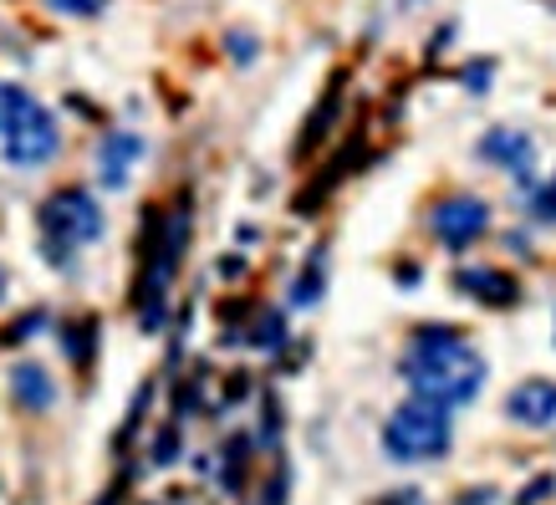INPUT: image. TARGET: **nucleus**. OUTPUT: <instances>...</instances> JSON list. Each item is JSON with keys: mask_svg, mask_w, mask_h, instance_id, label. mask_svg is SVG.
<instances>
[{"mask_svg": "<svg viewBox=\"0 0 556 505\" xmlns=\"http://www.w3.org/2000/svg\"><path fill=\"white\" fill-rule=\"evenodd\" d=\"M404 378L414 388V399L434 408H459L475 404L485 388V357L475 353V342L459 327H419L404 353Z\"/></svg>", "mask_w": 556, "mask_h": 505, "instance_id": "f257e3e1", "label": "nucleus"}, {"mask_svg": "<svg viewBox=\"0 0 556 505\" xmlns=\"http://www.w3.org/2000/svg\"><path fill=\"white\" fill-rule=\"evenodd\" d=\"M450 444H455L450 408H434V404H424V399H408V404L383 424V450H388V459H399V465H429V459L450 455Z\"/></svg>", "mask_w": 556, "mask_h": 505, "instance_id": "f03ea898", "label": "nucleus"}, {"mask_svg": "<svg viewBox=\"0 0 556 505\" xmlns=\"http://www.w3.org/2000/svg\"><path fill=\"white\" fill-rule=\"evenodd\" d=\"M102 204L92 200V189L67 185L56 189L47 204H41V245H47L51 261H67L72 251H83L102 236Z\"/></svg>", "mask_w": 556, "mask_h": 505, "instance_id": "7ed1b4c3", "label": "nucleus"}, {"mask_svg": "<svg viewBox=\"0 0 556 505\" xmlns=\"http://www.w3.org/2000/svg\"><path fill=\"white\" fill-rule=\"evenodd\" d=\"M5 159L16 168H36L47 164V159H56V149H62V128H56V118H51L47 108L36 98H26V108L16 113V123L5 128Z\"/></svg>", "mask_w": 556, "mask_h": 505, "instance_id": "20e7f679", "label": "nucleus"}, {"mask_svg": "<svg viewBox=\"0 0 556 505\" xmlns=\"http://www.w3.org/2000/svg\"><path fill=\"white\" fill-rule=\"evenodd\" d=\"M429 225H434V236L450 251H470L475 240H485V230H490V204L480 194H450V200L434 204Z\"/></svg>", "mask_w": 556, "mask_h": 505, "instance_id": "39448f33", "label": "nucleus"}, {"mask_svg": "<svg viewBox=\"0 0 556 505\" xmlns=\"http://www.w3.org/2000/svg\"><path fill=\"white\" fill-rule=\"evenodd\" d=\"M506 414L526 429H552L556 424V383L552 378H526L521 388H510Z\"/></svg>", "mask_w": 556, "mask_h": 505, "instance_id": "423d86ee", "label": "nucleus"}, {"mask_svg": "<svg viewBox=\"0 0 556 505\" xmlns=\"http://www.w3.org/2000/svg\"><path fill=\"white\" fill-rule=\"evenodd\" d=\"M455 287L470 291L475 302H485V306H516L521 302V281H516L510 270H495V266H459Z\"/></svg>", "mask_w": 556, "mask_h": 505, "instance_id": "0eeeda50", "label": "nucleus"}, {"mask_svg": "<svg viewBox=\"0 0 556 505\" xmlns=\"http://www.w3.org/2000/svg\"><path fill=\"white\" fill-rule=\"evenodd\" d=\"M480 153H485L490 164H501L506 174H516V179H531V164H536V143L526 134H516V128H495V134H485V143H480Z\"/></svg>", "mask_w": 556, "mask_h": 505, "instance_id": "6e6552de", "label": "nucleus"}, {"mask_svg": "<svg viewBox=\"0 0 556 505\" xmlns=\"http://www.w3.org/2000/svg\"><path fill=\"white\" fill-rule=\"evenodd\" d=\"M138 153H143V138H138V134H108V138H102V149H98L102 185H108V189L128 185V168L138 164Z\"/></svg>", "mask_w": 556, "mask_h": 505, "instance_id": "1a4fd4ad", "label": "nucleus"}, {"mask_svg": "<svg viewBox=\"0 0 556 505\" xmlns=\"http://www.w3.org/2000/svg\"><path fill=\"white\" fill-rule=\"evenodd\" d=\"M11 393H16L21 408H51L56 404V383H51V373L41 363H21L11 373Z\"/></svg>", "mask_w": 556, "mask_h": 505, "instance_id": "9d476101", "label": "nucleus"}, {"mask_svg": "<svg viewBox=\"0 0 556 505\" xmlns=\"http://www.w3.org/2000/svg\"><path fill=\"white\" fill-rule=\"evenodd\" d=\"M321 281H327V251H312L306 270L296 276V287H291V302H296V306H312L321 296Z\"/></svg>", "mask_w": 556, "mask_h": 505, "instance_id": "9b49d317", "label": "nucleus"}, {"mask_svg": "<svg viewBox=\"0 0 556 505\" xmlns=\"http://www.w3.org/2000/svg\"><path fill=\"white\" fill-rule=\"evenodd\" d=\"M338 87H332V92H327V98H321V108L317 113H312V123H306L302 128V149H317L321 138H327V128H332V118H338Z\"/></svg>", "mask_w": 556, "mask_h": 505, "instance_id": "f8f14e48", "label": "nucleus"}, {"mask_svg": "<svg viewBox=\"0 0 556 505\" xmlns=\"http://www.w3.org/2000/svg\"><path fill=\"white\" fill-rule=\"evenodd\" d=\"M26 98H31V92H21V87H11V83H0V138H5V128L16 123V113L26 108Z\"/></svg>", "mask_w": 556, "mask_h": 505, "instance_id": "ddd939ff", "label": "nucleus"}, {"mask_svg": "<svg viewBox=\"0 0 556 505\" xmlns=\"http://www.w3.org/2000/svg\"><path fill=\"white\" fill-rule=\"evenodd\" d=\"M47 5L56 11V16H98L108 0H47Z\"/></svg>", "mask_w": 556, "mask_h": 505, "instance_id": "4468645a", "label": "nucleus"}, {"mask_svg": "<svg viewBox=\"0 0 556 505\" xmlns=\"http://www.w3.org/2000/svg\"><path fill=\"white\" fill-rule=\"evenodd\" d=\"M552 490H556V475H536V480L516 495V505H541V495H552Z\"/></svg>", "mask_w": 556, "mask_h": 505, "instance_id": "2eb2a0df", "label": "nucleus"}, {"mask_svg": "<svg viewBox=\"0 0 556 505\" xmlns=\"http://www.w3.org/2000/svg\"><path fill=\"white\" fill-rule=\"evenodd\" d=\"M536 219H541V225H556V179L536 194Z\"/></svg>", "mask_w": 556, "mask_h": 505, "instance_id": "dca6fc26", "label": "nucleus"}, {"mask_svg": "<svg viewBox=\"0 0 556 505\" xmlns=\"http://www.w3.org/2000/svg\"><path fill=\"white\" fill-rule=\"evenodd\" d=\"M495 501V490H465V495H459V505H490Z\"/></svg>", "mask_w": 556, "mask_h": 505, "instance_id": "f3484780", "label": "nucleus"}, {"mask_svg": "<svg viewBox=\"0 0 556 505\" xmlns=\"http://www.w3.org/2000/svg\"><path fill=\"white\" fill-rule=\"evenodd\" d=\"M0 296H5V270H0Z\"/></svg>", "mask_w": 556, "mask_h": 505, "instance_id": "a211bd4d", "label": "nucleus"}]
</instances>
